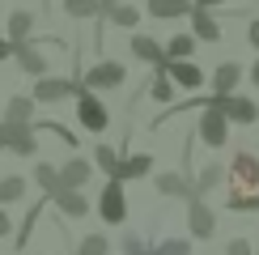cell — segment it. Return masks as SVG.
<instances>
[{
    "instance_id": "31",
    "label": "cell",
    "mask_w": 259,
    "mask_h": 255,
    "mask_svg": "<svg viewBox=\"0 0 259 255\" xmlns=\"http://www.w3.org/2000/svg\"><path fill=\"white\" fill-rule=\"evenodd\" d=\"M153 255H191V238H161Z\"/></svg>"
},
{
    "instance_id": "28",
    "label": "cell",
    "mask_w": 259,
    "mask_h": 255,
    "mask_svg": "<svg viewBox=\"0 0 259 255\" xmlns=\"http://www.w3.org/2000/svg\"><path fill=\"white\" fill-rule=\"evenodd\" d=\"M149 98H153V102H161V106H170V102H175V85H170V77H166V72H157V77L149 81Z\"/></svg>"
},
{
    "instance_id": "6",
    "label": "cell",
    "mask_w": 259,
    "mask_h": 255,
    "mask_svg": "<svg viewBox=\"0 0 259 255\" xmlns=\"http://www.w3.org/2000/svg\"><path fill=\"white\" fill-rule=\"evenodd\" d=\"M85 90L81 81H64V77H38L34 81V90H30V98L38 102H60V98H77V94Z\"/></svg>"
},
{
    "instance_id": "23",
    "label": "cell",
    "mask_w": 259,
    "mask_h": 255,
    "mask_svg": "<svg viewBox=\"0 0 259 255\" xmlns=\"http://www.w3.org/2000/svg\"><path fill=\"white\" fill-rule=\"evenodd\" d=\"M5 123H34V98H30V94L9 98V106H5Z\"/></svg>"
},
{
    "instance_id": "5",
    "label": "cell",
    "mask_w": 259,
    "mask_h": 255,
    "mask_svg": "<svg viewBox=\"0 0 259 255\" xmlns=\"http://www.w3.org/2000/svg\"><path fill=\"white\" fill-rule=\"evenodd\" d=\"M196 132H200V141L208 149H225V145H230V119H225L221 111H212V106L200 111V128H196Z\"/></svg>"
},
{
    "instance_id": "9",
    "label": "cell",
    "mask_w": 259,
    "mask_h": 255,
    "mask_svg": "<svg viewBox=\"0 0 259 255\" xmlns=\"http://www.w3.org/2000/svg\"><path fill=\"white\" fill-rule=\"evenodd\" d=\"M187 234L196 242H208L217 234V217H212V208L204 200H187Z\"/></svg>"
},
{
    "instance_id": "41",
    "label": "cell",
    "mask_w": 259,
    "mask_h": 255,
    "mask_svg": "<svg viewBox=\"0 0 259 255\" xmlns=\"http://www.w3.org/2000/svg\"><path fill=\"white\" fill-rule=\"evenodd\" d=\"M38 255H56V251H38Z\"/></svg>"
},
{
    "instance_id": "10",
    "label": "cell",
    "mask_w": 259,
    "mask_h": 255,
    "mask_svg": "<svg viewBox=\"0 0 259 255\" xmlns=\"http://www.w3.org/2000/svg\"><path fill=\"white\" fill-rule=\"evenodd\" d=\"M13 60L21 64V72L26 77H51V64H47V51L38 47V42H21V47H13Z\"/></svg>"
},
{
    "instance_id": "35",
    "label": "cell",
    "mask_w": 259,
    "mask_h": 255,
    "mask_svg": "<svg viewBox=\"0 0 259 255\" xmlns=\"http://www.w3.org/2000/svg\"><path fill=\"white\" fill-rule=\"evenodd\" d=\"M5 234H13V221H9V212L0 208V238H5Z\"/></svg>"
},
{
    "instance_id": "18",
    "label": "cell",
    "mask_w": 259,
    "mask_h": 255,
    "mask_svg": "<svg viewBox=\"0 0 259 255\" xmlns=\"http://www.w3.org/2000/svg\"><path fill=\"white\" fill-rule=\"evenodd\" d=\"M191 38L196 42H217L221 38V26L212 21V13H204V9H191Z\"/></svg>"
},
{
    "instance_id": "15",
    "label": "cell",
    "mask_w": 259,
    "mask_h": 255,
    "mask_svg": "<svg viewBox=\"0 0 259 255\" xmlns=\"http://www.w3.org/2000/svg\"><path fill=\"white\" fill-rule=\"evenodd\" d=\"M153 170V157L149 153H132V157H119V170H115L111 183H132V179H145Z\"/></svg>"
},
{
    "instance_id": "1",
    "label": "cell",
    "mask_w": 259,
    "mask_h": 255,
    "mask_svg": "<svg viewBox=\"0 0 259 255\" xmlns=\"http://www.w3.org/2000/svg\"><path fill=\"white\" fill-rule=\"evenodd\" d=\"M221 183H225V208H234V212L259 208V153L238 149L230 157V170H225Z\"/></svg>"
},
{
    "instance_id": "21",
    "label": "cell",
    "mask_w": 259,
    "mask_h": 255,
    "mask_svg": "<svg viewBox=\"0 0 259 255\" xmlns=\"http://www.w3.org/2000/svg\"><path fill=\"white\" fill-rule=\"evenodd\" d=\"M102 13H106V21H111V26H119V30H136V26H140V17H145L136 5H127V0H123V5L102 9Z\"/></svg>"
},
{
    "instance_id": "36",
    "label": "cell",
    "mask_w": 259,
    "mask_h": 255,
    "mask_svg": "<svg viewBox=\"0 0 259 255\" xmlns=\"http://www.w3.org/2000/svg\"><path fill=\"white\" fill-rule=\"evenodd\" d=\"M5 60H13V42H9V38H0V64H5Z\"/></svg>"
},
{
    "instance_id": "3",
    "label": "cell",
    "mask_w": 259,
    "mask_h": 255,
    "mask_svg": "<svg viewBox=\"0 0 259 255\" xmlns=\"http://www.w3.org/2000/svg\"><path fill=\"white\" fill-rule=\"evenodd\" d=\"M77 123L85 128V132H106L111 115H106V106H102L98 94H90V90L77 94Z\"/></svg>"
},
{
    "instance_id": "33",
    "label": "cell",
    "mask_w": 259,
    "mask_h": 255,
    "mask_svg": "<svg viewBox=\"0 0 259 255\" xmlns=\"http://www.w3.org/2000/svg\"><path fill=\"white\" fill-rule=\"evenodd\" d=\"M225 255H255V242L251 238H230L225 242Z\"/></svg>"
},
{
    "instance_id": "25",
    "label": "cell",
    "mask_w": 259,
    "mask_h": 255,
    "mask_svg": "<svg viewBox=\"0 0 259 255\" xmlns=\"http://www.w3.org/2000/svg\"><path fill=\"white\" fill-rule=\"evenodd\" d=\"M17 200H26V179L21 175H0V208L17 204Z\"/></svg>"
},
{
    "instance_id": "30",
    "label": "cell",
    "mask_w": 259,
    "mask_h": 255,
    "mask_svg": "<svg viewBox=\"0 0 259 255\" xmlns=\"http://www.w3.org/2000/svg\"><path fill=\"white\" fill-rule=\"evenodd\" d=\"M77 255H111V242H106V234H90V238H81Z\"/></svg>"
},
{
    "instance_id": "38",
    "label": "cell",
    "mask_w": 259,
    "mask_h": 255,
    "mask_svg": "<svg viewBox=\"0 0 259 255\" xmlns=\"http://www.w3.org/2000/svg\"><path fill=\"white\" fill-rule=\"evenodd\" d=\"M251 85L259 90V60H255V68H251Z\"/></svg>"
},
{
    "instance_id": "40",
    "label": "cell",
    "mask_w": 259,
    "mask_h": 255,
    "mask_svg": "<svg viewBox=\"0 0 259 255\" xmlns=\"http://www.w3.org/2000/svg\"><path fill=\"white\" fill-rule=\"evenodd\" d=\"M0 153H5V123H0Z\"/></svg>"
},
{
    "instance_id": "22",
    "label": "cell",
    "mask_w": 259,
    "mask_h": 255,
    "mask_svg": "<svg viewBox=\"0 0 259 255\" xmlns=\"http://www.w3.org/2000/svg\"><path fill=\"white\" fill-rule=\"evenodd\" d=\"M132 56L136 60H145V64H153V68H161V42L157 38H149V34H132Z\"/></svg>"
},
{
    "instance_id": "29",
    "label": "cell",
    "mask_w": 259,
    "mask_h": 255,
    "mask_svg": "<svg viewBox=\"0 0 259 255\" xmlns=\"http://www.w3.org/2000/svg\"><path fill=\"white\" fill-rule=\"evenodd\" d=\"M64 13L77 17V21H85V17H98L102 5H98V0H64Z\"/></svg>"
},
{
    "instance_id": "17",
    "label": "cell",
    "mask_w": 259,
    "mask_h": 255,
    "mask_svg": "<svg viewBox=\"0 0 259 255\" xmlns=\"http://www.w3.org/2000/svg\"><path fill=\"white\" fill-rule=\"evenodd\" d=\"M30 34H34V13H26V9H13L9 13V42L13 47H21V42H30Z\"/></svg>"
},
{
    "instance_id": "26",
    "label": "cell",
    "mask_w": 259,
    "mask_h": 255,
    "mask_svg": "<svg viewBox=\"0 0 259 255\" xmlns=\"http://www.w3.org/2000/svg\"><path fill=\"white\" fill-rule=\"evenodd\" d=\"M94 166H98L106 179H115V170H119V149L115 145H98L94 149Z\"/></svg>"
},
{
    "instance_id": "34",
    "label": "cell",
    "mask_w": 259,
    "mask_h": 255,
    "mask_svg": "<svg viewBox=\"0 0 259 255\" xmlns=\"http://www.w3.org/2000/svg\"><path fill=\"white\" fill-rule=\"evenodd\" d=\"M246 38H251V47H255V56H259V17L246 26Z\"/></svg>"
},
{
    "instance_id": "14",
    "label": "cell",
    "mask_w": 259,
    "mask_h": 255,
    "mask_svg": "<svg viewBox=\"0 0 259 255\" xmlns=\"http://www.w3.org/2000/svg\"><path fill=\"white\" fill-rule=\"evenodd\" d=\"M242 81V64L238 60H225L217 64V72H212V98H225V94H234Z\"/></svg>"
},
{
    "instance_id": "13",
    "label": "cell",
    "mask_w": 259,
    "mask_h": 255,
    "mask_svg": "<svg viewBox=\"0 0 259 255\" xmlns=\"http://www.w3.org/2000/svg\"><path fill=\"white\" fill-rule=\"evenodd\" d=\"M51 204H56V212H64L68 221H77V217H85V212H90V196H85V191L60 187L56 196H51Z\"/></svg>"
},
{
    "instance_id": "16",
    "label": "cell",
    "mask_w": 259,
    "mask_h": 255,
    "mask_svg": "<svg viewBox=\"0 0 259 255\" xmlns=\"http://www.w3.org/2000/svg\"><path fill=\"white\" fill-rule=\"evenodd\" d=\"M157 191L170 200H191V179L183 170H166V175H157Z\"/></svg>"
},
{
    "instance_id": "32",
    "label": "cell",
    "mask_w": 259,
    "mask_h": 255,
    "mask_svg": "<svg viewBox=\"0 0 259 255\" xmlns=\"http://www.w3.org/2000/svg\"><path fill=\"white\" fill-rule=\"evenodd\" d=\"M119 255H153V247H149L145 238H136V234H123V247Z\"/></svg>"
},
{
    "instance_id": "11",
    "label": "cell",
    "mask_w": 259,
    "mask_h": 255,
    "mask_svg": "<svg viewBox=\"0 0 259 255\" xmlns=\"http://www.w3.org/2000/svg\"><path fill=\"white\" fill-rule=\"evenodd\" d=\"M157 72H166L170 85H179V90H187V94H196L200 85H204V72L196 68L191 60H175V64H161Z\"/></svg>"
},
{
    "instance_id": "27",
    "label": "cell",
    "mask_w": 259,
    "mask_h": 255,
    "mask_svg": "<svg viewBox=\"0 0 259 255\" xmlns=\"http://www.w3.org/2000/svg\"><path fill=\"white\" fill-rule=\"evenodd\" d=\"M34 183L47 191V200H51V196L60 191V175H56V166H51V162H38V166H34Z\"/></svg>"
},
{
    "instance_id": "19",
    "label": "cell",
    "mask_w": 259,
    "mask_h": 255,
    "mask_svg": "<svg viewBox=\"0 0 259 255\" xmlns=\"http://www.w3.org/2000/svg\"><path fill=\"white\" fill-rule=\"evenodd\" d=\"M221 179H225V166H221V162H208V166L196 175V183H191V200H204L212 187H221Z\"/></svg>"
},
{
    "instance_id": "39",
    "label": "cell",
    "mask_w": 259,
    "mask_h": 255,
    "mask_svg": "<svg viewBox=\"0 0 259 255\" xmlns=\"http://www.w3.org/2000/svg\"><path fill=\"white\" fill-rule=\"evenodd\" d=\"M98 5H102V9H111V5H123V0H98Z\"/></svg>"
},
{
    "instance_id": "24",
    "label": "cell",
    "mask_w": 259,
    "mask_h": 255,
    "mask_svg": "<svg viewBox=\"0 0 259 255\" xmlns=\"http://www.w3.org/2000/svg\"><path fill=\"white\" fill-rule=\"evenodd\" d=\"M191 51H196V38H191V34H175L166 47H161V60H166V64H175V60H191Z\"/></svg>"
},
{
    "instance_id": "2",
    "label": "cell",
    "mask_w": 259,
    "mask_h": 255,
    "mask_svg": "<svg viewBox=\"0 0 259 255\" xmlns=\"http://www.w3.org/2000/svg\"><path fill=\"white\" fill-rule=\"evenodd\" d=\"M204 106H212V111H221L230 123H242V128H251L259 119V106L251 98H242V94H225V98H208Z\"/></svg>"
},
{
    "instance_id": "37",
    "label": "cell",
    "mask_w": 259,
    "mask_h": 255,
    "mask_svg": "<svg viewBox=\"0 0 259 255\" xmlns=\"http://www.w3.org/2000/svg\"><path fill=\"white\" fill-rule=\"evenodd\" d=\"M212 5H225V0H196V5H191V9H204V13H208Z\"/></svg>"
},
{
    "instance_id": "4",
    "label": "cell",
    "mask_w": 259,
    "mask_h": 255,
    "mask_svg": "<svg viewBox=\"0 0 259 255\" xmlns=\"http://www.w3.org/2000/svg\"><path fill=\"white\" fill-rule=\"evenodd\" d=\"M123 81H127V68H123V64H119V60H102V64H94V68L85 72L81 85L94 94V90H119Z\"/></svg>"
},
{
    "instance_id": "20",
    "label": "cell",
    "mask_w": 259,
    "mask_h": 255,
    "mask_svg": "<svg viewBox=\"0 0 259 255\" xmlns=\"http://www.w3.org/2000/svg\"><path fill=\"white\" fill-rule=\"evenodd\" d=\"M145 13L149 17H161V21H175V17H187L191 13V0H145Z\"/></svg>"
},
{
    "instance_id": "7",
    "label": "cell",
    "mask_w": 259,
    "mask_h": 255,
    "mask_svg": "<svg viewBox=\"0 0 259 255\" xmlns=\"http://www.w3.org/2000/svg\"><path fill=\"white\" fill-rule=\"evenodd\" d=\"M98 217L106 226H123L127 221V196H123V183H106L102 196H98Z\"/></svg>"
},
{
    "instance_id": "12",
    "label": "cell",
    "mask_w": 259,
    "mask_h": 255,
    "mask_svg": "<svg viewBox=\"0 0 259 255\" xmlns=\"http://www.w3.org/2000/svg\"><path fill=\"white\" fill-rule=\"evenodd\" d=\"M60 187H68V191H81L85 183H90V175H94V162H85V157H68L60 170Z\"/></svg>"
},
{
    "instance_id": "8",
    "label": "cell",
    "mask_w": 259,
    "mask_h": 255,
    "mask_svg": "<svg viewBox=\"0 0 259 255\" xmlns=\"http://www.w3.org/2000/svg\"><path fill=\"white\" fill-rule=\"evenodd\" d=\"M5 153L34 157L38 153V132L30 123H5Z\"/></svg>"
}]
</instances>
